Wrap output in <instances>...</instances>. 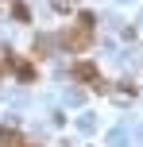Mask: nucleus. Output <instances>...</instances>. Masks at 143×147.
<instances>
[{"label":"nucleus","instance_id":"f257e3e1","mask_svg":"<svg viewBox=\"0 0 143 147\" xmlns=\"http://www.w3.org/2000/svg\"><path fill=\"white\" fill-rule=\"evenodd\" d=\"M74 78H81V81H97V70H93L89 62H77V66H74Z\"/></svg>","mask_w":143,"mask_h":147}]
</instances>
